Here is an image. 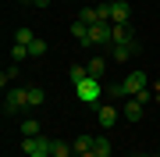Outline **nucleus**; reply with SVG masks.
<instances>
[{
	"instance_id": "obj_1",
	"label": "nucleus",
	"mask_w": 160,
	"mask_h": 157,
	"mask_svg": "<svg viewBox=\"0 0 160 157\" xmlns=\"http://www.w3.org/2000/svg\"><path fill=\"white\" fill-rule=\"evenodd\" d=\"M146 82H149V75L135 68V71H128V75L121 79V82H114V86H107V93H110V97H118V100H128V97H135L139 89H146Z\"/></svg>"
},
{
	"instance_id": "obj_2",
	"label": "nucleus",
	"mask_w": 160,
	"mask_h": 157,
	"mask_svg": "<svg viewBox=\"0 0 160 157\" xmlns=\"http://www.w3.org/2000/svg\"><path fill=\"white\" fill-rule=\"evenodd\" d=\"M22 107H29V89H25V86H11L7 97H4V114L11 118V114H18Z\"/></svg>"
},
{
	"instance_id": "obj_3",
	"label": "nucleus",
	"mask_w": 160,
	"mask_h": 157,
	"mask_svg": "<svg viewBox=\"0 0 160 157\" xmlns=\"http://www.w3.org/2000/svg\"><path fill=\"white\" fill-rule=\"evenodd\" d=\"M92 47H114V25H107V22L89 25V50Z\"/></svg>"
},
{
	"instance_id": "obj_4",
	"label": "nucleus",
	"mask_w": 160,
	"mask_h": 157,
	"mask_svg": "<svg viewBox=\"0 0 160 157\" xmlns=\"http://www.w3.org/2000/svg\"><path fill=\"white\" fill-rule=\"evenodd\" d=\"M75 97H78L82 104H100V97H103L100 79H82L78 86H75Z\"/></svg>"
},
{
	"instance_id": "obj_5",
	"label": "nucleus",
	"mask_w": 160,
	"mask_h": 157,
	"mask_svg": "<svg viewBox=\"0 0 160 157\" xmlns=\"http://www.w3.org/2000/svg\"><path fill=\"white\" fill-rule=\"evenodd\" d=\"M96 122H100L103 132H107V128H114V125L121 122V111H118L114 104H96Z\"/></svg>"
},
{
	"instance_id": "obj_6",
	"label": "nucleus",
	"mask_w": 160,
	"mask_h": 157,
	"mask_svg": "<svg viewBox=\"0 0 160 157\" xmlns=\"http://www.w3.org/2000/svg\"><path fill=\"white\" fill-rule=\"evenodd\" d=\"M128 18H132L128 0H110V25H128Z\"/></svg>"
},
{
	"instance_id": "obj_7",
	"label": "nucleus",
	"mask_w": 160,
	"mask_h": 157,
	"mask_svg": "<svg viewBox=\"0 0 160 157\" xmlns=\"http://www.w3.org/2000/svg\"><path fill=\"white\" fill-rule=\"evenodd\" d=\"M139 54V43H118V47H110V61H118V64H125L132 61Z\"/></svg>"
},
{
	"instance_id": "obj_8",
	"label": "nucleus",
	"mask_w": 160,
	"mask_h": 157,
	"mask_svg": "<svg viewBox=\"0 0 160 157\" xmlns=\"http://www.w3.org/2000/svg\"><path fill=\"white\" fill-rule=\"evenodd\" d=\"M121 118H125V122H142V104H139L135 97L121 100Z\"/></svg>"
},
{
	"instance_id": "obj_9",
	"label": "nucleus",
	"mask_w": 160,
	"mask_h": 157,
	"mask_svg": "<svg viewBox=\"0 0 160 157\" xmlns=\"http://www.w3.org/2000/svg\"><path fill=\"white\" fill-rule=\"evenodd\" d=\"M86 71H89V79H103V71H107V57L92 54V57L86 61Z\"/></svg>"
},
{
	"instance_id": "obj_10",
	"label": "nucleus",
	"mask_w": 160,
	"mask_h": 157,
	"mask_svg": "<svg viewBox=\"0 0 160 157\" xmlns=\"http://www.w3.org/2000/svg\"><path fill=\"white\" fill-rule=\"evenodd\" d=\"M71 36L78 39L82 50H89V25H86V22H71Z\"/></svg>"
},
{
	"instance_id": "obj_11",
	"label": "nucleus",
	"mask_w": 160,
	"mask_h": 157,
	"mask_svg": "<svg viewBox=\"0 0 160 157\" xmlns=\"http://www.w3.org/2000/svg\"><path fill=\"white\" fill-rule=\"evenodd\" d=\"M92 143H96V136H75V139H71V150L75 154H86V150H92Z\"/></svg>"
},
{
	"instance_id": "obj_12",
	"label": "nucleus",
	"mask_w": 160,
	"mask_h": 157,
	"mask_svg": "<svg viewBox=\"0 0 160 157\" xmlns=\"http://www.w3.org/2000/svg\"><path fill=\"white\" fill-rule=\"evenodd\" d=\"M118 43H135L132 25H114V47H118Z\"/></svg>"
},
{
	"instance_id": "obj_13",
	"label": "nucleus",
	"mask_w": 160,
	"mask_h": 157,
	"mask_svg": "<svg viewBox=\"0 0 160 157\" xmlns=\"http://www.w3.org/2000/svg\"><path fill=\"white\" fill-rule=\"evenodd\" d=\"M82 79H89V71H86V64H71V68H68V82H71V86H78Z\"/></svg>"
},
{
	"instance_id": "obj_14",
	"label": "nucleus",
	"mask_w": 160,
	"mask_h": 157,
	"mask_svg": "<svg viewBox=\"0 0 160 157\" xmlns=\"http://www.w3.org/2000/svg\"><path fill=\"white\" fill-rule=\"evenodd\" d=\"M14 79H18V61H11V64L4 68V75H0V86H4V93H7V86H11Z\"/></svg>"
},
{
	"instance_id": "obj_15",
	"label": "nucleus",
	"mask_w": 160,
	"mask_h": 157,
	"mask_svg": "<svg viewBox=\"0 0 160 157\" xmlns=\"http://www.w3.org/2000/svg\"><path fill=\"white\" fill-rule=\"evenodd\" d=\"M92 150H96L100 157H114V146H110L107 136H96V143H92Z\"/></svg>"
},
{
	"instance_id": "obj_16",
	"label": "nucleus",
	"mask_w": 160,
	"mask_h": 157,
	"mask_svg": "<svg viewBox=\"0 0 160 157\" xmlns=\"http://www.w3.org/2000/svg\"><path fill=\"white\" fill-rule=\"evenodd\" d=\"M32 39H36V32L29 29V25H18V29H14V43H25V47H29Z\"/></svg>"
},
{
	"instance_id": "obj_17",
	"label": "nucleus",
	"mask_w": 160,
	"mask_h": 157,
	"mask_svg": "<svg viewBox=\"0 0 160 157\" xmlns=\"http://www.w3.org/2000/svg\"><path fill=\"white\" fill-rule=\"evenodd\" d=\"M43 54H46V39H43V36H36V39L29 43V57H36V61H39Z\"/></svg>"
},
{
	"instance_id": "obj_18",
	"label": "nucleus",
	"mask_w": 160,
	"mask_h": 157,
	"mask_svg": "<svg viewBox=\"0 0 160 157\" xmlns=\"http://www.w3.org/2000/svg\"><path fill=\"white\" fill-rule=\"evenodd\" d=\"M25 89H29V107H43V100H46L43 89L39 86H25Z\"/></svg>"
},
{
	"instance_id": "obj_19",
	"label": "nucleus",
	"mask_w": 160,
	"mask_h": 157,
	"mask_svg": "<svg viewBox=\"0 0 160 157\" xmlns=\"http://www.w3.org/2000/svg\"><path fill=\"white\" fill-rule=\"evenodd\" d=\"M78 22H86V25H96L100 18H96V7H82L78 11Z\"/></svg>"
},
{
	"instance_id": "obj_20",
	"label": "nucleus",
	"mask_w": 160,
	"mask_h": 157,
	"mask_svg": "<svg viewBox=\"0 0 160 157\" xmlns=\"http://www.w3.org/2000/svg\"><path fill=\"white\" fill-rule=\"evenodd\" d=\"M22 136H39V122L36 118H25L22 122Z\"/></svg>"
},
{
	"instance_id": "obj_21",
	"label": "nucleus",
	"mask_w": 160,
	"mask_h": 157,
	"mask_svg": "<svg viewBox=\"0 0 160 157\" xmlns=\"http://www.w3.org/2000/svg\"><path fill=\"white\" fill-rule=\"evenodd\" d=\"M22 57H29V47L25 43H11V61H22Z\"/></svg>"
},
{
	"instance_id": "obj_22",
	"label": "nucleus",
	"mask_w": 160,
	"mask_h": 157,
	"mask_svg": "<svg viewBox=\"0 0 160 157\" xmlns=\"http://www.w3.org/2000/svg\"><path fill=\"white\" fill-rule=\"evenodd\" d=\"M96 18H100V22H107V25H110V0H107V4H100V7H96Z\"/></svg>"
},
{
	"instance_id": "obj_23",
	"label": "nucleus",
	"mask_w": 160,
	"mask_h": 157,
	"mask_svg": "<svg viewBox=\"0 0 160 157\" xmlns=\"http://www.w3.org/2000/svg\"><path fill=\"white\" fill-rule=\"evenodd\" d=\"M135 100H139V104L146 107V104H149V86H146V89H139V93H135Z\"/></svg>"
},
{
	"instance_id": "obj_24",
	"label": "nucleus",
	"mask_w": 160,
	"mask_h": 157,
	"mask_svg": "<svg viewBox=\"0 0 160 157\" xmlns=\"http://www.w3.org/2000/svg\"><path fill=\"white\" fill-rule=\"evenodd\" d=\"M32 4H36V7H39V11H43V7H50L53 0H32Z\"/></svg>"
},
{
	"instance_id": "obj_25",
	"label": "nucleus",
	"mask_w": 160,
	"mask_h": 157,
	"mask_svg": "<svg viewBox=\"0 0 160 157\" xmlns=\"http://www.w3.org/2000/svg\"><path fill=\"white\" fill-rule=\"evenodd\" d=\"M153 97H157V104H160V82H157V86H153Z\"/></svg>"
},
{
	"instance_id": "obj_26",
	"label": "nucleus",
	"mask_w": 160,
	"mask_h": 157,
	"mask_svg": "<svg viewBox=\"0 0 160 157\" xmlns=\"http://www.w3.org/2000/svg\"><path fill=\"white\" fill-rule=\"evenodd\" d=\"M78 157H100V154L96 150H86V154H78Z\"/></svg>"
},
{
	"instance_id": "obj_27",
	"label": "nucleus",
	"mask_w": 160,
	"mask_h": 157,
	"mask_svg": "<svg viewBox=\"0 0 160 157\" xmlns=\"http://www.w3.org/2000/svg\"><path fill=\"white\" fill-rule=\"evenodd\" d=\"M14 4H29V0H14Z\"/></svg>"
},
{
	"instance_id": "obj_28",
	"label": "nucleus",
	"mask_w": 160,
	"mask_h": 157,
	"mask_svg": "<svg viewBox=\"0 0 160 157\" xmlns=\"http://www.w3.org/2000/svg\"><path fill=\"white\" fill-rule=\"evenodd\" d=\"M135 157H149V154H135Z\"/></svg>"
},
{
	"instance_id": "obj_29",
	"label": "nucleus",
	"mask_w": 160,
	"mask_h": 157,
	"mask_svg": "<svg viewBox=\"0 0 160 157\" xmlns=\"http://www.w3.org/2000/svg\"><path fill=\"white\" fill-rule=\"evenodd\" d=\"M157 154H160V150H157Z\"/></svg>"
},
{
	"instance_id": "obj_30",
	"label": "nucleus",
	"mask_w": 160,
	"mask_h": 157,
	"mask_svg": "<svg viewBox=\"0 0 160 157\" xmlns=\"http://www.w3.org/2000/svg\"><path fill=\"white\" fill-rule=\"evenodd\" d=\"M157 157H160V154H157Z\"/></svg>"
}]
</instances>
